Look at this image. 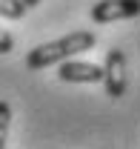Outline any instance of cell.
Returning a JSON list of instances; mask_svg holds the SVG:
<instances>
[{
	"instance_id": "obj_1",
	"label": "cell",
	"mask_w": 140,
	"mask_h": 149,
	"mask_svg": "<svg viewBox=\"0 0 140 149\" xmlns=\"http://www.w3.org/2000/svg\"><path fill=\"white\" fill-rule=\"evenodd\" d=\"M94 43H97L94 32H71V35H63V37H57V40H52V43L35 46V49L26 55V66H29L32 72H40V69H46V66L63 63V60L80 55V52L94 49Z\"/></svg>"
},
{
	"instance_id": "obj_2",
	"label": "cell",
	"mask_w": 140,
	"mask_h": 149,
	"mask_svg": "<svg viewBox=\"0 0 140 149\" xmlns=\"http://www.w3.org/2000/svg\"><path fill=\"white\" fill-rule=\"evenodd\" d=\"M103 83H106V95L112 100L126 95V89H129V63H126L123 49H109L106 66H103Z\"/></svg>"
},
{
	"instance_id": "obj_3",
	"label": "cell",
	"mask_w": 140,
	"mask_h": 149,
	"mask_svg": "<svg viewBox=\"0 0 140 149\" xmlns=\"http://www.w3.org/2000/svg\"><path fill=\"white\" fill-rule=\"evenodd\" d=\"M91 20L94 23H114V20H129L140 15V0H100L91 6Z\"/></svg>"
},
{
	"instance_id": "obj_4",
	"label": "cell",
	"mask_w": 140,
	"mask_h": 149,
	"mask_svg": "<svg viewBox=\"0 0 140 149\" xmlns=\"http://www.w3.org/2000/svg\"><path fill=\"white\" fill-rule=\"evenodd\" d=\"M57 77L63 83H103V66L69 57V60L57 63Z\"/></svg>"
},
{
	"instance_id": "obj_5",
	"label": "cell",
	"mask_w": 140,
	"mask_h": 149,
	"mask_svg": "<svg viewBox=\"0 0 140 149\" xmlns=\"http://www.w3.org/2000/svg\"><path fill=\"white\" fill-rule=\"evenodd\" d=\"M26 12L29 9H26L23 0H0V17H6V20H20Z\"/></svg>"
},
{
	"instance_id": "obj_6",
	"label": "cell",
	"mask_w": 140,
	"mask_h": 149,
	"mask_svg": "<svg viewBox=\"0 0 140 149\" xmlns=\"http://www.w3.org/2000/svg\"><path fill=\"white\" fill-rule=\"evenodd\" d=\"M9 126H12V106H9L6 100H0V149H6Z\"/></svg>"
},
{
	"instance_id": "obj_7",
	"label": "cell",
	"mask_w": 140,
	"mask_h": 149,
	"mask_svg": "<svg viewBox=\"0 0 140 149\" xmlns=\"http://www.w3.org/2000/svg\"><path fill=\"white\" fill-rule=\"evenodd\" d=\"M12 49H15V37L9 35L3 26H0V55H9Z\"/></svg>"
},
{
	"instance_id": "obj_8",
	"label": "cell",
	"mask_w": 140,
	"mask_h": 149,
	"mask_svg": "<svg viewBox=\"0 0 140 149\" xmlns=\"http://www.w3.org/2000/svg\"><path fill=\"white\" fill-rule=\"evenodd\" d=\"M23 3H26V9H35V6L40 3V0H23Z\"/></svg>"
}]
</instances>
